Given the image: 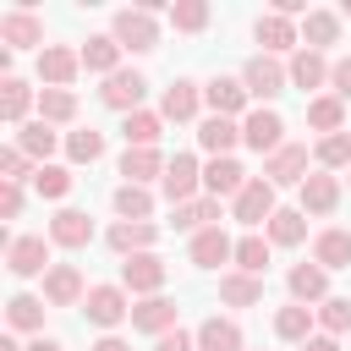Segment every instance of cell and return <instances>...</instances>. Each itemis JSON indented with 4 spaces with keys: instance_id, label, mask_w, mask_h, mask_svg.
Wrapping results in <instances>:
<instances>
[{
    "instance_id": "9a60e30c",
    "label": "cell",
    "mask_w": 351,
    "mask_h": 351,
    "mask_svg": "<svg viewBox=\"0 0 351 351\" xmlns=\"http://www.w3.org/2000/svg\"><path fill=\"white\" fill-rule=\"evenodd\" d=\"M143 93H148V82H143L137 71H115V77H104V88H99V99H104L110 110H126V115H137Z\"/></svg>"
},
{
    "instance_id": "4dcf8cb0",
    "label": "cell",
    "mask_w": 351,
    "mask_h": 351,
    "mask_svg": "<svg viewBox=\"0 0 351 351\" xmlns=\"http://www.w3.org/2000/svg\"><path fill=\"white\" fill-rule=\"evenodd\" d=\"M329 71H335V66H329L318 49H296V55H291V82H296V88H324Z\"/></svg>"
},
{
    "instance_id": "9f6ffc18",
    "label": "cell",
    "mask_w": 351,
    "mask_h": 351,
    "mask_svg": "<svg viewBox=\"0 0 351 351\" xmlns=\"http://www.w3.org/2000/svg\"><path fill=\"white\" fill-rule=\"evenodd\" d=\"M346 16H351V0H346Z\"/></svg>"
},
{
    "instance_id": "11a10c76",
    "label": "cell",
    "mask_w": 351,
    "mask_h": 351,
    "mask_svg": "<svg viewBox=\"0 0 351 351\" xmlns=\"http://www.w3.org/2000/svg\"><path fill=\"white\" fill-rule=\"evenodd\" d=\"M27 351H66V346H60V340H44V335H38V340H33Z\"/></svg>"
},
{
    "instance_id": "6da1fadb",
    "label": "cell",
    "mask_w": 351,
    "mask_h": 351,
    "mask_svg": "<svg viewBox=\"0 0 351 351\" xmlns=\"http://www.w3.org/2000/svg\"><path fill=\"white\" fill-rule=\"evenodd\" d=\"M110 38L121 44V49H132V55H143V49H154L159 44V22H154V11H115V22H110Z\"/></svg>"
},
{
    "instance_id": "484cf974",
    "label": "cell",
    "mask_w": 351,
    "mask_h": 351,
    "mask_svg": "<svg viewBox=\"0 0 351 351\" xmlns=\"http://www.w3.org/2000/svg\"><path fill=\"white\" fill-rule=\"evenodd\" d=\"M197 143H203L214 159H230V148L241 143V126H236V121H225V115H208V121L197 126Z\"/></svg>"
},
{
    "instance_id": "ee69618b",
    "label": "cell",
    "mask_w": 351,
    "mask_h": 351,
    "mask_svg": "<svg viewBox=\"0 0 351 351\" xmlns=\"http://www.w3.org/2000/svg\"><path fill=\"white\" fill-rule=\"evenodd\" d=\"M170 27H176V33L208 27V5H203V0H176V5H170Z\"/></svg>"
},
{
    "instance_id": "7bdbcfd3",
    "label": "cell",
    "mask_w": 351,
    "mask_h": 351,
    "mask_svg": "<svg viewBox=\"0 0 351 351\" xmlns=\"http://www.w3.org/2000/svg\"><path fill=\"white\" fill-rule=\"evenodd\" d=\"M66 154H71V165H93L99 154H104V132H66Z\"/></svg>"
},
{
    "instance_id": "d6a6232c",
    "label": "cell",
    "mask_w": 351,
    "mask_h": 351,
    "mask_svg": "<svg viewBox=\"0 0 351 351\" xmlns=\"http://www.w3.org/2000/svg\"><path fill=\"white\" fill-rule=\"evenodd\" d=\"M197 351H241L236 318H208V324H197Z\"/></svg>"
},
{
    "instance_id": "7c38bea8",
    "label": "cell",
    "mask_w": 351,
    "mask_h": 351,
    "mask_svg": "<svg viewBox=\"0 0 351 351\" xmlns=\"http://www.w3.org/2000/svg\"><path fill=\"white\" fill-rule=\"evenodd\" d=\"M44 302H49V307H77V302H88L77 263H49V274H44Z\"/></svg>"
},
{
    "instance_id": "d4e9b609",
    "label": "cell",
    "mask_w": 351,
    "mask_h": 351,
    "mask_svg": "<svg viewBox=\"0 0 351 351\" xmlns=\"http://www.w3.org/2000/svg\"><path fill=\"white\" fill-rule=\"evenodd\" d=\"M82 71H93V77H115V71H121V44H115L110 33L88 38V44H82Z\"/></svg>"
},
{
    "instance_id": "681fc988",
    "label": "cell",
    "mask_w": 351,
    "mask_h": 351,
    "mask_svg": "<svg viewBox=\"0 0 351 351\" xmlns=\"http://www.w3.org/2000/svg\"><path fill=\"white\" fill-rule=\"evenodd\" d=\"M16 214H22V186L0 181V219H16Z\"/></svg>"
},
{
    "instance_id": "7dc6e473",
    "label": "cell",
    "mask_w": 351,
    "mask_h": 351,
    "mask_svg": "<svg viewBox=\"0 0 351 351\" xmlns=\"http://www.w3.org/2000/svg\"><path fill=\"white\" fill-rule=\"evenodd\" d=\"M33 176H38V170H33V159L11 143V148L0 154V181H16V186H22V181H33Z\"/></svg>"
},
{
    "instance_id": "8fae6325",
    "label": "cell",
    "mask_w": 351,
    "mask_h": 351,
    "mask_svg": "<svg viewBox=\"0 0 351 351\" xmlns=\"http://www.w3.org/2000/svg\"><path fill=\"white\" fill-rule=\"evenodd\" d=\"M121 285H126L132 296H159V285H165V263H159L154 252H137V258L121 263Z\"/></svg>"
},
{
    "instance_id": "2e32d148",
    "label": "cell",
    "mask_w": 351,
    "mask_h": 351,
    "mask_svg": "<svg viewBox=\"0 0 351 351\" xmlns=\"http://www.w3.org/2000/svg\"><path fill=\"white\" fill-rule=\"evenodd\" d=\"M203 99H208V110H214V115L236 121V115L247 110V99H252V93H247V82H241V77H214V82L203 88Z\"/></svg>"
},
{
    "instance_id": "30bf717a",
    "label": "cell",
    "mask_w": 351,
    "mask_h": 351,
    "mask_svg": "<svg viewBox=\"0 0 351 351\" xmlns=\"http://www.w3.org/2000/svg\"><path fill=\"white\" fill-rule=\"evenodd\" d=\"M104 241H110L115 252L137 258V252H148V247L159 241V225H154V219H115V225L104 230Z\"/></svg>"
},
{
    "instance_id": "db71d44e",
    "label": "cell",
    "mask_w": 351,
    "mask_h": 351,
    "mask_svg": "<svg viewBox=\"0 0 351 351\" xmlns=\"http://www.w3.org/2000/svg\"><path fill=\"white\" fill-rule=\"evenodd\" d=\"M93 351H132L121 335H104V340H93Z\"/></svg>"
},
{
    "instance_id": "d590c367",
    "label": "cell",
    "mask_w": 351,
    "mask_h": 351,
    "mask_svg": "<svg viewBox=\"0 0 351 351\" xmlns=\"http://www.w3.org/2000/svg\"><path fill=\"white\" fill-rule=\"evenodd\" d=\"M55 143H60V137H55V126H49V121H27V126H16V148H22L27 159H49V154H55Z\"/></svg>"
},
{
    "instance_id": "4316f807",
    "label": "cell",
    "mask_w": 351,
    "mask_h": 351,
    "mask_svg": "<svg viewBox=\"0 0 351 351\" xmlns=\"http://www.w3.org/2000/svg\"><path fill=\"white\" fill-rule=\"evenodd\" d=\"M219 302L225 307H258L263 302V280L258 274H241V269L236 274H219Z\"/></svg>"
},
{
    "instance_id": "f907efd6",
    "label": "cell",
    "mask_w": 351,
    "mask_h": 351,
    "mask_svg": "<svg viewBox=\"0 0 351 351\" xmlns=\"http://www.w3.org/2000/svg\"><path fill=\"white\" fill-rule=\"evenodd\" d=\"M329 88H335V99H340V104L351 99V55H346V60H335V71H329Z\"/></svg>"
},
{
    "instance_id": "277c9868",
    "label": "cell",
    "mask_w": 351,
    "mask_h": 351,
    "mask_svg": "<svg viewBox=\"0 0 351 351\" xmlns=\"http://www.w3.org/2000/svg\"><path fill=\"white\" fill-rule=\"evenodd\" d=\"M197 186H203V170H197V159L192 154H176L170 165H165V181H159V192L181 208V203H192L197 197Z\"/></svg>"
},
{
    "instance_id": "74e56055",
    "label": "cell",
    "mask_w": 351,
    "mask_h": 351,
    "mask_svg": "<svg viewBox=\"0 0 351 351\" xmlns=\"http://www.w3.org/2000/svg\"><path fill=\"white\" fill-rule=\"evenodd\" d=\"M313 307H302V302H291V307H280L274 313V335L280 340H313Z\"/></svg>"
},
{
    "instance_id": "cb8c5ba5",
    "label": "cell",
    "mask_w": 351,
    "mask_h": 351,
    "mask_svg": "<svg viewBox=\"0 0 351 351\" xmlns=\"http://www.w3.org/2000/svg\"><path fill=\"white\" fill-rule=\"evenodd\" d=\"M258 44H263V55H285V49H296L302 38H296V27H291V16H280V11H269V16H258Z\"/></svg>"
},
{
    "instance_id": "d6986e66",
    "label": "cell",
    "mask_w": 351,
    "mask_h": 351,
    "mask_svg": "<svg viewBox=\"0 0 351 351\" xmlns=\"http://www.w3.org/2000/svg\"><path fill=\"white\" fill-rule=\"evenodd\" d=\"M165 154L159 148H126L121 154V176L132 181V186H148V181H165Z\"/></svg>"
},
{
    "instance_id": "f35d334b",
    "label": "cell",
    "mask_w": 351,
    "mask_h": 351,
    "mask_svg": "<svg viewBox=\"0 0 351 351\" xmlns=\"http://www.w3.org/2000/svg\"><path fill=\"white\" fill-rule=\"evenodd\" d=\"M307 236V214L302 208H274V219H269V241L274 247H296Z\"/></svg>"
},
{
    "instance_id": "5bb4252c",
    "label": "cell",
    "mask_w": 351,
    "mask_h": 351,
    "mask_svg": "<svg viewBox=\"0 0 351 351\" xmlns=\"http://www.w3.org/2000/svg\"><path fill=\"white\" fill-rule=\"evenodd\" d=\"M132 329H137V335H154V340L170 335V329H176V302H170V296H143V302L132 307Z\"/></svg>"
},
{
    "instance_id": "836d02e7",
    "label": "cell",
    "mask_w": 351,
    "mask_h": 351,
    "mask_svg": "<svg viewBox=\"0 0 351 351\" xmlns=\"http://www.w3.org/2000/svg\"><path fill=\"white\" fill-rule=\"evenodd\" d=\"M340 38V16L335 11H307V22H302V49H318L324 55V44H335Z\"/></svg>"
},
{
    "instance_id": "bcb514c9",
    "label": "cell",
    "mask_w": 351,
    "mask_h": 351,
    "mask_svg": "<svg viewBox=\"0 0 351 351\" xmlns=\"http://www.w3.org/2000/svg\"><path fill=\"white\" fill-rule=\"evenodd\" d=\"M313 159H318L324 170H340V165H351V137H346V132H335V137H318Z\"/></svg>"
},
{
    "instance_id": "9c48e42d",
    "label": "cell",
    "mask_w": 351,
    "mask_h": 351,
    "mask_svg": "<svg viewBox=\"0 0 351 351\" xmlns=\"http://www.w3.org/2000/svg\"><path fill=\"white\" fill-rule=\"evenodd\" d=\"M236 219H241V225H252V230L274 219V186H269L263 176H252V181L241 186V197H236Z\"/></svg>"
},
{
    "instance_id": "603a6c76",
    "label": "cell",
    "mask_w": 351,
    "mask_h": 351,
    "mask_svg": "<svg viewBox=\"0 0 351 351\" xmlns=\"http://www.w3.org/2000/svg\"><path fill=\"white\" fill-rule=\"evenodd\" d=\"M285 285H291V296H296L302 307H307V302H329V269H324V263H296Z\"/></svg>"
},
{
    "instance_id": "f6af8a7d",
    "label": "cell",
    "mask_w": 351,
    "mask_h": 351,
    "mask_svg": "<svg viewBox=\"0 0 351 351\" xmlns=\"http://www.w3.org/2000/svg\"><path fill=\"white\" fill-rule=\"evenodd\" d=\"M33 192H38V197H66V192H71V170H66V165H38Z\"/></svg>"
},
{
    "instance_id": "8992f818",
    "label": "cell",
    "mask_w": 351,
    "mask_h": 351,
    "mask_svg": "<svg viewBox=\"0 0 351 351\" xmlns=\"http://www.w3.org/2000/svg\"><path fill=\"white\" fill-rule=\"evenodd\" d=\"M77 71H82V49H66V44L38 49V82L44 88H71Z\"/></svg>"
},
{
    "instance_id": "52a82bcc",
    "label": "cell",
    "mask_w": 351,
    "mask_h": 351,
    "mask_svg": "<svg viewBox=\"0 0 351 351\" xmlns=\"http://www.w3.org/2000/svg\"><path fill=\"white\" fill-rule=\"evenodd\" d=\"M241 143L258 148V154H280V148H285V121H280L274 110H252V115L241 121Z\"/></svg>"
},
{
    "instance_id": "c3c4849f",
    "label": "cell",
    "mask_w": 351,
    "mask_h": 351,
    "mask_svg": "<svg viewBox=\"0 0 351 351\" xmlns=\"http://www.w3.org/2000/svg\"><path fill=\"white\" fill-rule=\"evenodd\" d=\"M318 324H324L329 335H346V329H351V302H346V296L318 302Z\"/></svg>"
},
{
    "instance_id": "ac0fdd59",
    "label": "cell",
    "mask_w": 351,
    "mask_h": 351,
    "mask_svg": "<svg viewBox=\"0 0 351 351\" xmlns=\"http://www.w3.org/2000/svg\"><path fill=\"white\" fill-rule=\"evenodd\" d=\"M186 252H192V263H197V269H219V263H230V258H236V241H230L219 225H208V230H197V236H192V247H186Z\"/></svg>"
},
{
    "instance_id": "f5cc1de1",
    "label": "cell",
    "mask_w": 351,
    "mask_h": 351,
    "mask_svg": "<svg viewBox=\"0 0 351 351\" xmlns=\"http://www.w3.org/2000/svg\"><path fill=\"white\" fill-rule=\"evenodd\" d=\"M302 351H340V340L335 335H313V340H302Z\"/></svg>"
},
{
    "instance_id": "e575fe53",
    "label": "cell",
    "mask_w": 351,
    "mask_h": 351,
    "mask_svg": "<svg viewBox=\"0 0 351 351\" xmlns=\"http://www.w3.org/2000/svg\"><path fill=\"white\" fill-rule=\"evenodd\" d=\"M38 121H49V126L77 121V93H71V88H44V93H38Z\"/></svg>"
},
{
    "instance_id": "60d3db41",
    "label": "cell",
    "mask_w": 351,
    "mask_h": 351,
    "mask_svg": "<svg viewBox=\"0 0 351 351\" xmlns=\"http://www.w3.org/2000/svg\"><path fill=\"white\" fill-rule=\"evenodd\" d=\"M115 214H121V219H148V214H154V192L121 181V186H115Z\"/></svg>"
},
{
    "instance_id": "ffe728a7",
    "label": "cell",
    "mask_w": 351,
    "mask_h": 351,
    "mask_svg": "<svg viewBox=\"0 0 351 351\" xmlns=\"http://www.w3.org/2000/svg\"><path fill=\"white\" fill-rule=\"evenodd\" d=\"M247 181H252V176H247L236 159H208V170H203V192H208V197H241Z\"/></svg>"
},
{
    "instance_id": "1f68e13d",
    "label": "cell",
    "mask_w": 351,
    "mask_h": 351,
    "mask_svg": "<svg viewBox=\"0 0 351 351\" xmlns=\"http://www.w3.org/2000/svg\"><path fill=\"white\" fill-rule=\"evenodd\" d=\"M208 225H219V197L203 192V197H192V203L176 208V230H192V236H197V230H208Z\"/></svg>"
},
{
    "instance_id": "4fadbf2b",
    "label": "cell",
    "mask_w": 351,
    "mask_h": 351,
    "mask_svg": "<svg viewBox=\"0 0 351 351\" xmlns=\"http://www.w3.org/2000/svg\"><path fill=\"white\" fill-rule=\"evenodd\" d=\"M0 44H5V49L44 44V22H38L27 5H16V11H5V16H0ZM44 49H49V44H44Z\"/></svg>"
},
{
    "instance_id": "7402d4cb",
    "label": "cell",
    "mask_w": 351,
    "mask_h": 351,
    "mask_svg": "<svg viewBox=\"0 0 351 351\" xmlns=\"http://www.w3.org/2000/svg\"><path fill=\"white\" fill-rule=\"evenodd\" d=\"M335 208H340V181L329 170L307 176L302 181V214H335Z\"/></svg>"
},
{
    "instance_id": "8d00e7d4",
    "label": "cell",
    "mask_w": 351,
    "mask_h": 351,
    "mask_svg": "<svg viewBox=\"0 0 351 351\" xmlns=\"http://www.w3.org/2000/svg\"><path fill=\"white\" fill-rule=\"evenodd\" d=\"M5 318H11V329H22V335H38L44 329V296H11L5 302Z\"/></svg>"
},
{
    "instance_id": "e0dca14e",
    "label": "cell",
    "mask_w": 351,
    "mask_h": 351,
    "mask_svg": "<svg viewBox=\"0 0 351 351\" xmlns=\"http://www.w3.org/2000/svg\"><path fill=\"white\" fill-rule=\"evenodd\" d=\"M49 241H55V247H66V252H77V247H88V241H93V219H88L82 208H60V214L49 219Z\"/></svg>"
},
{
    "instance_id": "44dd1931",
    "label": "cell",
    "mask_w": 351,
    "mask_h": 351,
    "mask_svg": "<svg viewBox=\"0 0 351 351\" xmlns=\"http://www.w3.org/2000/svg\"><path fill=\"white\" fill-rule=\"evenodd\" d=\"M197 104H203V88L186 82V77H176V82L165 88V99H159V115H165V121H192Z\"/></svg>"
},
{
    "instance_id": "3957f363",
    "label": "cell",
    "mask_w": 351,
    "mask_h": 351,
    "mask_svg": "<svg viewBox=\"0 0 351 351\" xmlns=\"http://www.w3.org/2000/svg\"><path fill=\"white\" fill-rule=\"evenodd\" d=\"M82 313H88V324H99V329H115L121 318H132L126 285H93V291H88V302H82Z\"/></svg>"
},
{
    "instance_id": "b9f144b4",
    "label": "cell",
    "mask_w": 351,
    "mask_h": 351,
    "mask_svg": "<svg viewBox=\"0 0 351 351\" xmlns=\"http://www.w3.org/2000/svg\"><path fill=\"white\" fill-rule=\"evenodd\" d=\"M236 269L263 280V269H269V241H263V236H241V241H236Z\"/></svg>"
},
{
    "instance_id": "7a4b0ae2",
    "label": "cell",
    "mask_w": 351,
    "mask_h": 351,
    "mask_svg": "<svg viewBox=\"0 0 351 351\" xmlns=\"http://www.w3.org/2000/svg\"><path fill=\"white\" fill-rule=\"evenodd\" d=\"M241 82H247V93H252V99H274V93H285L291 66H280L274 55H252V60L241 66Z\"/></svg>"
},
{
    "instance_id": "83f0119b",
    "label": "cell",
    "mask_w": 351,
    "mask_h": 351,
    "mask_svg": "<svg viewBox=\"0 0 351 351\" xmlns=\"http://www.w3.org/2000/svg\"><path fill=\"white\" fill-rule=\"evenodd\" d=\"M27 110H33V88L5 71V82H0V115H5L11 126H27Z\"/></svg>"
},
{
    "instance_id": "816d5d0a",
    "label": "cell",
    "mask_w": 351,
    "mask_h": 351,
    "mask_svg": "<svg viewBox=\"0 0 351 351\" xmlns=\"http://www.w3.org/2000/svg\"><path fill=\"white\" fill-rule=\"evenodd\" d=\"M154 351H197V335L170 329V335H159V340H154Z\"/></svg>"
},
{
    "instance_id": "ab89813d",
    "label": "cell",
    "mask_w": 351,
    "mask_h": 351,
    "mask_svg": "<svg viewBox=\"0 0 351 351\" xmlns=\"http://www.w3.org/2000/svg\"><path fill=\"white\" fill-rule=\"evenodd\" d=\"M159 126H165V115H154V110H137V115H126V148H154L159 143Z\"/></svg>"
},
{
    "instance_id": "ba28073f",
    "label": "cell",
    "mask_w": 351,
    "mask_h": 351,
    "mask_svg": "<svg viewBox=\"0 0 351 351\" xmlns=\"http://www.w3.org/2000/svg\"><path fill=\"white\" fill-rule=\"evenodd\" d=\"M263 181H269V186H302V181H307V148H302V143H285L280 154H269Z\"/></svg>"
},
{
    "instance_id": "f546056e",
    "label": "cell",
    "mask_w": 351,
    "mask_h": 351,
    "mask_svg": "<svg viewBox=\"0 0 351 351\" xmlns=\"http://www.w3.org/2000/svg\"><path fill=\"white\" fill-rule=\"evenodd\" d=\"M313 263H324V269H346L351 263V230H318V241H313Z\"/></svg>"
},
{
    "instance_id": "f1b7e54d",
    "label": "cell",
    "mask_w": 351,
    "mask_h": 351,
    "mask_svg": "<svg viewBox=\"0 0 351 351\" xmlns=\"http://www.w3.org/2000/svg\"><path fill=\"white\" fill-rule=\"evenodd\" d=\"M307 126H313V132H324V137L346 132V104H340L335 93H318V99H307Z\"/></svg>"
},
{
    "instance_id": "5b68a950",
    "label": "cell",
    "mask_w": 351,
    "mask_h": 351,
    "mask_svg": "<svg viewBox=\"0 0 351 351\" xmlns=\"http://www.w3.org/2000/svg\"><path fill=\"white\" fill-rule=\"evenodd\" d=\"M44 263H49V241H44V236H11V247H5V269H11L16 280L49 274Z\"/></svg>"
}]
</instances>
